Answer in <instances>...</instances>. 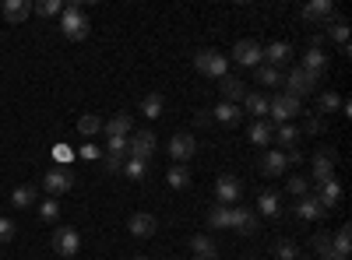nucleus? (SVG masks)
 <instances>
[{"instance_id":"obj_1","label":"nucleus","mask_w":352,"mask_h":260,"mask_svg":"<svg viewBox=\"0 0 352 260\" xmlns=\"http://www.w3.org/2000/svg\"><path fill=\"white\" fill-rule=\"evenodd\" d=\"M282 84H285V95H292V99H307V95H314L317 92V84H320V78H314L310 71H303V67H292L285 78H282Z\"/></svg>"},{"instance_id":"obj_2","label":"nucleus","mask_w":352,"mask_h":260,"mask_svg":"<svg viewBox=\"0 0 352 260\" xmlns=\"http://www.w3.org/2000/svg\"><path fill=\"white\" fill-rule=\"evenodd\" d=\"M60 28H64V36H67L71 43H81L92 25H88V14H85L78 4H67V8H60Z\"/></svg>"},{"instance_id":"obj_3","label":"nucleus","mask_w":352,"mask_h":260,"mask_svg":"<svg viewBox=\"0 0 352 260\" xmlns=\"http://www.w3.org/2000/svg\"><path fill=\"white\" fill-rule=\"evenodd\" d=\"M194 67H197V74L215 78V81L229 74V64H226V56H222L219 49H197V53H194Z\"/></svg>"},{"instance_id":"obj_4","label":"nucleus","mask_w":352,"mask_h":260,"mask_svg":"<svg viewBox=\"0 0 352 260\" xmlns=\"http://www.w3.org/2000/svg\"><path fill=\"white\" fill-rule=\"evenodd\" d=\"M155 134L152 130H134L131 137H127V158H141V162H148L152 155H155Z\"/></svg>"},{"instance_id":"obj_5","label":"nucleus","mask_w":352,"mask_h":260,"mask_svg":"<svg viewBox=\"0 0 352 260\" xmlns=\"http://www.w3.org/2000/svg\"><path fill=\"white\" fill-rule=\"evenodd\" d=\"M268 113L275 117V123L282 127V123H289L296 113H303V102L300 99H292V95H285V92H278L275 99H268Z\"/></svg>"},{"instance_id":"obj_6","label":"nucleus","mask_w":352,"mask_h":260,"mask_svg":"<svg viewBox=\"0 0 352 260\" xmlns=\"http://www.w3.org/2000/svg\"><path fill=\"white\" fill-rule=\"evenodd\" d=\"M78 250H81L78 228H67V225L56 228V233H53V253L56 257H78Z\"/></svg>"},{"instance_id":"obj_7","label":"nucleus","mask_w":352,"mask_h":260,"mask_svg":"<svg viewBox=\"0 0 352 260\" xmlns=\"http://www.w3.org/2000/svg\"><path fill=\"white\" fill-rule=\"evenodd\" d=\"M229 228H236L240 236H254L257 233V215L250 211V208H243V204H232L229 208Z\"/></svg>"},{"instance_id":"obj_8","label":"nucleus","mask_w":352,"mask_h":260,"mask_svg":"<svg viewBox=\"0 0 352 260\" xmlns=\"http://www.w3.org/2000/svg\"><path fill=\"white\" fill-rule=\"evenodd\" d=\"M215 197H219V204H236V200L243 197V183L232 176V172H222V176L215 180Z\"/></svg>"},{"instance_id":"obj_9","label":"nucleus","mask_w":352,"mask_h":260,"mask_svg":"<svg viewBox=\"0 0 352 260\" xmlns=\"http://www.w3.org/2000/svg\"><path fill=\"white\" fill-rule=\"evenodd\" d=\"M43 187H46L50 193H67V190L74 187V172H71L67 165H53V169H46Z\"/></svg>"},{"instance_id":"obj_10","label":"nucleus","mask_w":352,"mask_h":260,"mask_svg":"<svg viewBox=\"0 0 352 260\" xmlns=\"http://www.w3.org/2000/svg\"><path fill=\"white\" fill-rule=\"evenodd\" d=\"M300 14H303V21H314V25H331L335 4H331V0H314V4H307Z\"/></svg>"},{"instance_id":"obj_11","label":"nucleus","mask_w":352,"mask_h":260,"mask_svg":"<svg viewBox=\"0 0 352 260\" xmlns=\"http://www.w3.org/2000/svg\"><path fill=\"white\" fill-rule=\"evenodd\" d=\"M194 152H197V141H194L190 134H176V137L169 141V155L180 162V165H187V162L194 158Z\"/></svg>"},{"instance_id":"obj_12","label":"nucleus","mask_w":352,"mask_h":260,"mask_svg":"<svg viewBox=\"0 0 352 260\" xmlns=\"http://www.w3.org/2000/svg\"><path fill=\"white\" fill-rule=\"evenodd\" d=\"M127 228H131L134 239H148V236H155L159 222H155V215H148V211H138V215H131Z\"/></svg>"},{"instance_id":"obj_13","label":"nucleus","mask_w":352,"mask_h":260,"mask_svg":"<svg viewBox=\"0 0 352 260\" xmlns=\"http://www.w3.org/2000/svg\"><path fill=\"white\" fill-rule=\"evenodd\" d=\"M257 169L264 172V176H282V172L289 169V162H285V152H264L261 155V162H257Z\"/></svg>"},{"instance_id":"obj_14","label":"nucleus","mask_w":352,"mask_h":260,"mask_svg":"<svg viewBox=\"0 0 352 260\" xmlns=\"http://www.w3.org/2000/svg\"><path fill=\"white\" fill-rule=\"evenodd\" d=\"M303 71H310L314 78H320L324 81V71H328V56H324V49H317V46H310L307 53H303V64H300Z\"/></svg>"},{"instance_id":"obj_15","label":"nucleus","mask_w":352,"mask_h":260,"mask_svg":"<svg viewBox=\"0 0 352 260\" xmlns=\"http://www.w3.org/2000/svg\"><path fill=\"white\" fill-rule=\"evenodd\" d=\"M131 127H134L131 113H116L113 120H102V134L106 137H131Z\"/></svg>"},{"instance_id":"obj_16","label":"nucleus","mask_w":352,"mask_h":260,"mask_svg":"<svg viewBox=\"0 0 352 260\" xmlns=\"http://www.w3.org/2000/svg\"><path fill=\"white\" fill-rule=\"evenodd\" d=\"M219 92H222V102H243V95H247V88H243V81L240 78H232V74H226V78H219Z\"/></svg>"},{"instance_id":"obj_17","label":"nucleus","mask_w":352,"mask_h":260,"mask_svg":"<svg viewBox=\"0 0 352 260\" xmlns=\"http://www.w3.org/2000/svg\"><path fill=\"white\" fill-rule=\"evenodd\" d=\"M232 56H236L240 67H257V64H261V46H257L254 39H243V43H236Z\"/></svg>"},{"instance_id":"obj_18","label":"nucleus","mask_w":352,"mask_h":260,"mask_svg":"<svg viewBox=\"0 0 352 260\" xmlns=\"http://www.w3.org/2000/svg\"><path fill=\"white\" fill-rule=\"evenodd\" d=\"M310 169H314V180L317 183H328L331 180V169H335V152H317L314 162H310Z\"/></svg>"},{"instance_id":"obj_19","label":"nucleus","mask_w":352,"mask_h":260,"mask_svg":"<svg viewBox=\"0 0 352 260\" xmlns=\"http://www.w3.org/2000/svg\"><path fill=\"white\" fill-rule=\"evenodd\" d=\"M349 253H352V228L342 225L331 236V260H349Z\"/></svg>"},{"instance_id":"obj_20","label":"nucleus","mask_w":352,"mask_h":260,"mask_svg":"<svg viewBox=\"0 0 352 260\" xmlns=\"http://www.w3.org/2000/svg\"><path fill=\"white\" fill-rule=\"evenodd\" d=\"M300 137H303V134H300V127L282 123V127H275V137H272V141H275V148H278V152H282V148H285V152H292V148L300 144Z\"/></svg>"},{"instance_id":"obj_21","label":"nucleus","mask_w":352,"mask_h":260,"mask_svg":"<svg viewBox=\"0 0 352 260\" xmlns=\"http://www.w3.org/2000/svg\"><path fill=\"white\" fill-rule=\"evenodd\" d=\"M190 253L194 260H219V246L212 236H190Z\"/></svg>"},{"instance_id":"obj_22","label":"nucleus","mask_w":352,"mask_h":260,"mask_svg":"<svg viewBox=\"0 0 352 260\" xmlns=\"http://www.w3.org/2000/svg\"><path fill=\"white\" fill-rule=\"evenodd\" d=\"M212 120H219L222 127H236V123L243 120V109L232 106V102H219V106L212 109Z\"/></svg>"},{"instance_id":"obj_23","label":"nucleus","mask_w":352,"mask_h":260,"mask_svg":"<svg viewBox=\"0 0 352 260\" xmlns=\"http://www.w3.org/2000/svg\"><path fill=\"white\" fill-rule=\"evenodd\" d=\"M296 215H300L303 222H320V218H324V208H320V200H317L314 193H307V197L296 200Z\"/></svg>"},{"instance_id":"obj_24","label":"nucleus","mask_w":352,"mask_h":260,"mask_svg":"<svg viewBox=\"0 0 352 260\" xmlns=\"http://www.w3.org/2000/svg\"><path fill=\"white\" fill-rule=\"evenodd\" d=\"M314 197L320 200V208H324V211H328V208H335L338 200H342V187H338V180H328V183H320Z\"/></svg>"},{"instance_id":"obj_25","label":"nucleus","mask_w":352,"mask_h":260,"mask_svg":"<svg viewBox=\"0 0 352 260\" xmlns=\"http://www.w3.org/2000/svg\"><path fill=\"white\" fill-rule=\"evenodd\" d=\"M28 14H32V4H28V0H4V21L21 25Z\"/></svg>"},{"instance_id":"obj_26","label":"nucleus","mask_w":352,"mask_h":260,"mask_svg":"<svg viewBox=\"0 0 352 260\" xmlns=\"http://www.w3.org/2000/svg\"><path fill=\"white\" fill-rule=\"evenodd\" d=\"M289 53H292L289 43H272L268 49H261V60H268V67H282L289 60Z\"/></svg>"},{"instance_id":"obj_27","label":"nucleus","mask_w":352,"mask_h":260,"mask_svg":"<svg viewBox=\"0 0 352 260\" xmlns=\"http://www.w3.org/2000/svg\"><path fill=\"white\" fill-rule=\"evenodd\" d=\"M243 113H250V117L264 120V117H268V95H261V92L243 95Z\"/></svg>"},{"instance_id":"obj_28","label":"nucleus","mask_w":352,"mask_h":260,"mask_svg":"<svg viewBox=\"0 0 352 260\" xmlns=\"http://www.w3.org/2000/svg\"><path fill=\"white\" fill-rule=\"evenodd\" d=\"M250 144H257V148H264V144H272V137H275V123H268V120H257L254 127H250Z\"/></svg>"},{"instance_id":"obj_29","label":"nucleus","mask_w":352,"mask_h":260,"mask_svg":"<svg viewBox=\"0 0 352 260\" xmlns=\"http://www.w3.org/2000/svg\"><path fill=\"white\" fill-rule=\"evenodd\" d=\"M257 208H261V215L278 218V211H282V204H278V193H275V190H261V193H257Z\"/></svg>"},{"instance_id":"obj_30","label":"nucleus","mask_w":352,"mask_h":260,"mask_svg":"<svg viewBox=\"0 0 352 260\" xmlns=\"http://www.w3.org/2000/svg\"><path fill=\"white\" fill-rule=\"evenodd\" d=\"M166 183H169L173 190H187V187H190V169L176 162V165L166 172Z\"/></svg>"},{"instance_id":"obj_31","label":"nucleus","mask_w":352,"mask_h":260,"mask_svg":"<svg viewBox=\"0 0 352 260\" xmlns=\"http://www.w3.org/2000/svg\"><path fill=\"white\" fill-rule=\"evenodd\" d=\"M162 109H166V99H162V92L144 95V102H141V113H144L148 120H159V117H162Z\"/></svg>"},{"instance_id":"obj_32","label":"nucleus","mask_w":352,"mask_h":260,"mask_svg":"<svg viewBox=\"0 0 352 260\" xmlns=\"http://www.w3.org/2000/svg\"><path fill=\"white\" fill-rule=\"evenodd\" d=\"M272 253H275L278 260H300V246L292 243V239H275V243H272Z\"/></svg>"},{"instance_id":"obj_33","label":"nucleus","mask_w":352,"mask_h":260,"mask_svg":"<svg viewBox=\"0 0 352 260\" xmlns=\"http://www.w3.org/2000/svg\"><path fill=\"white\" fill-rule=\"evenodd\" d=\"M11 204L14 208H32L36 204V187H14V193H11Z\"/></svg>"},{"instance_id":"obj_34","label":"nucleus","mask_w":352,"mask_h":260,"mask_svg":"<svg viewBox=\"0 0 352 260\" xmlns=\"http://www.w3.org/2000/svg\"><path fill=\"white\" fill-rule=\"evenodd\" d=\"M99 130H102V117H96V113H85V117L78 120V134H85V137H92Z\"/></svg>"},{"instance_id":"obj_35","label":"nucleus","mask_w":352,"mask_h":260,"mask_svg":"<svg viewBox=\"0 0 352 260\" xmlns=\"http://www.w3.org/2000/svg\"><path fill=\"white\" fill-rule=\"evenodd\" d=\"M124 176H127V180H144V176H148V162L127 158V162H124Z\"/></svg>"},{"instance_id":"obj_36","label":"nucleus","mask_w":352,"mask_h":260,"mask_svg":"<svg viewBox=\"0 0 352 260\" xmlns=\"http://www.w3.org/2000/svg\"><path fill=\"white\" fill-rule=\"evenodd\" d=\"M282 67H268V64H264V67H257V81L261 84H282Z\"/></svg>"},{"instance_id":"obj_37","label":"nucleus","mask_w":352,"mask_h":260,"mask_svg":"<svg viewBox=\"0 0 352 260\" xmlns=\"http://www.w3.org/2000/svg\"><path fill=\"white\" fill-rule=\"evenodd\" d=\"M208 225H212V228H229V208H226V204H215V208L208 211Z\"/></svg>"},{"instance_id":"obj_38","label":"nucleus","mask_w":352,"mask_h":260,"mask_svg":"<svg viewBox=\"0 0 352 260\" xmlns=\"http://www.w3.org/2000/svg\"><path fill=\"white\" fill-rule=\"evenodd\" d=\"M314 250L320 260H331V233H317L314 236Z\"/></svg>"},{"instance_id":"obj_39","label":"nucleus","mask_w":352,"mask_h":260,"mask_svg":"<svg viewBox=\"0 0 352 260\" xmlns=\"http://www.w3.org/2000/svg\"><path fill=\"white\" fill-rule=\"evenodd\" d=\"M328 32H331V39L338 43V46H349V21H335V25H328Z\"/></svg>"},{"instance_id":"obj_40","label":"nucleus","mask_w":352,"mask_h":260,"mask_svg":"<svg viewBox=\"0 0 352 260\" xmlns=\"http://www.w3.org/2000/svg\"><path fill=\"white\" fill-rule=\"evenodd\" d=\"M39 215H43V222H56V218H60V204L50 197V200H43V204H39Z\"/></svg>"},{"instance_id":"obj_41","label":"nucleus","mask_w":352,"mask_h":260,"mask_svg":"<svg viewBox=\"0 0 352 260\" xmlns=\"http://www.w3.org/2000/svg\"><path fill=\"white\" fill-rule=\"evenodd\" d=\"M342 109V99L335 92H320V113H338Z\"/></svg>"},{"instance_id":"obj_42","label":"nucleus","mask_w":352,"mask_h":260,"mask_svg":"<svg viewBox=\"0 0 352 260\" xmlns=\"http://www.w3.org/2000/svg\"><path fill=\"white\" fill-rule=\"evenodd\" d=\"M289 193L307 197V193H310V180H307V176H289Z\"/></svg>"},{"instance_id":"obj_43","label":"nucleus","mask_w":352,"mask_h":260,"mask_svg":"<svg viewBox=\"0 0 352 260\" xmlns=\"http://www.w3.org/2000/svg\"><path fill=\"white\" fill-rule=\"evenodd\" d=\"M106 155H127V137H106Z\"/></svg>"},{"instance_id":"obj_44","label":"nucleus","mask_w":352,"mask_h":260,"mask_svg":"<svg viewBox=\"0 0 352 260\" xmlns=\"http://www.w3.org/2000/svg\"><path fill=\"white\" fill-rule=\"evenodd\" d=\"M32 11L43 14V18H53L56 11H60V4H56V0H39V4H32Z\"/></svg>"},{"instance_id":"obj_45","label":"nucleus","mask_w":352,"mask_h":260,"mask_svg":"<svg viewBox=\"0 0 352 260\" xmlns=\"http://www.w3.org/2000/svg\"><path fill=\"white\" fill-rule=\"evenodd\" d=\"M124 162H127V155H106V172L109 176H116V172H124Z\"/></svg>"},{"instance_id":"obj_46","label":"nucleus","mask_w":352,"mask_h":260,"mask_svg":"<svg viewBox=\"0 0 352 260\" xmlns=\"http://www.w3.org/2000/svg\"><path fill=\"white\" fill-rule=\"evenodd\" d=\"M11 239H14V222L0 218V243H11Z\"/></svg>"},{"instance_id":"obj_47","label":"nucleus","mask_w":352,"mask_h":260,"mask_svg":"<svg viewBox=\"0 0 352 260\" xmlns=\"http://www.w3.org/2000/svg\"><path fill=\"white\" fill-rule=\"evenodd\" d=\"M300 134H324V120H320V117H310V120L303 123Z\"/></svg>"},{"instance_id":"obj_48","label":"nucleus","mask_w":352,"mask_h":260,"mask_svg":"<svg viewBox=\"0 0 352 260\" xmlns=\"http://www.w3.org/2000/svg\"><path fill=\"white\" fill-rule=\"evenodd\" d=\"M102 152H99V144H81V158H88V162H96Z\"/></svg>"},{"instance_id":"obj_49","label":"nucleus","mask_w":352,"mask_h":260,"mask_svg":"<svg viewBox=\"0 0 352 260\" xmlns=\"http://www.w3.org/2000/svg\"><path fill=\"white\" fill-rule=\"evenodd\" d=\"M194 120H197V127H212V113H208V109H197Z\"/></svg>"},{"instance_id":"obj_50","label":"nucleus","mask_w":352,"mask_h":260,"mask_svg":"<svg viewBox=\"0 0 352 260\" xmlns=\"http://www.w3.org/2000/svg\"><path fill=\"white\" fill-rule=\"evenodd\" d=\"M53 155H56V162H67V158H71V148H64V144H56Z\"/></svg>"},{"instance_id":"obj_51","label":"nucleus","mask_w":352,"mask_h":260,"mask_svg":"<svg viewBox=\"0 0 352 260\" xmlns=\"http://www.w3.org/2000/svg\"><path fill=\"white\" fill-rule=\"evenodd\" d=\"M134 260H152V257H144V253H138V257H134Z\"/></svg>"},{"instance_id":"obj_52","label":"nucleus","mask_w":352,"mask_h":260,"mask_svg":"<svg viewBox=\"0 0 352 260\" xmlns=\"http://www.w3.org/2000/svg\"><path fill=\"white\" fill-rule=\"evenodd\" d=\"M250 260H261V257H250Z\"/></svg>"}]
</instances>
